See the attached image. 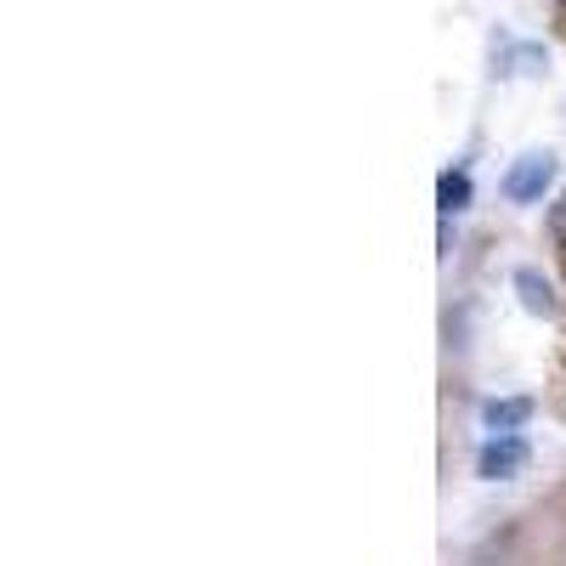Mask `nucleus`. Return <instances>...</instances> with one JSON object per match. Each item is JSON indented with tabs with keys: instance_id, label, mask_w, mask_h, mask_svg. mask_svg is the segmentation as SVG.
Here are the masks:
<instances>
[{
	"instance_id": "nucleus-6",
	"label": "nucleus",
	"mask_w": 566,
	"mask_h": 566,
	"mask_svg": "<svg viewBox=\"0 0 566 566\" xmlns=\"http://www.w3.org/2000/svg\"><path fill=\"white\" fill-rule=\"evenodd\" d=\"M549 239H555V244L566 250V193H560V199L549 205Z\"/></svg>"
},
{
	"instance_id": "nucleus-5",
	"label": "nucleus",
	"mask_w": 566,
	"mask_h": 566,
	"mask_svg": "<svg viewBox=\"0 0 566 566\" xmlns=\"http://www.w3.org/2000/svg\"><path fill=\"white\" fill-rule=\"evenodd\" d=\"M464 205H470V176L464 170H442L437 176V210L442 216H459Z\"/></svg>"
},
{
	"instance_id": "nucleus-4",
	"label": "nucleus",
	"mask_w": 566,
	"mask_h": 566,
	"mask_svg": "<svg viewBox=\"0 0 566 566\" xmlns=\"http://www.w3.org/2000/svg\"><path fill=\"white\" fill-rule=\"evenodd\" d=\"M527 419H533V397H493V402H482V431L488 437H522Z\"/></svg>"
},
{
	"instance_id": "nucleus-1",
	"label": "nucleus",
	"mask_w": 566,
	"mask_h": 566,
	"mask_svg": "<svg viewBox=\"0 0 566 566\" xmlns=\"http://www.w3.org/2000/svg\"><path fill=\"white\" fill-rule=\"evenodd\" d=\"M555 154L549 148H527L522 159H515L510 170H504V199L510 205H544V193L555 187Z\"/></svg>"
},
{
	"instance_id": "nucleus-3",
	"label": "nucleus",
	"mask_w": 566,
	"mask_h": 566,
	"mask_svg": "<svg viewBox=\"0 0 566 566\" xmlns=\"http://www.w3.org/2000/svg\"><path fill=\"white\" fill-rule=\"evenodd\" d=\"M510 290H515V301H522V312H533V317H560V290H555V277L549 272H538V266H515L510 272Z\"/></svg>"
},
{
	"instance_id": "nucleus-2",
	"label": "nucleus",
	"mask_w": 566,
	"mask_h": 566,
	"mask_svg": "<svg viewBox=\"0 0 566 566\" xmlns=\"http://www.w3.org/2000/svg\"><path fill=\"white\" fill-rule=\"evenodd\" d=\"M527 442L522 437H488L482 448H476V476L482 482H510V476H522L527 470Z\"/></svg>"
}]
</instances>
